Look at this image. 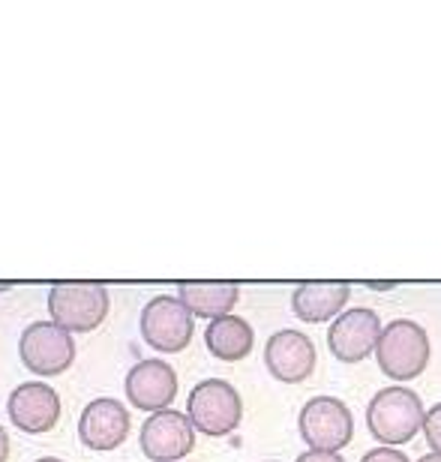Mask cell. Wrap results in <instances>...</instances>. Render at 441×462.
Instances as JSON below:
<instances>
[{"label": "cell", "instance_id": "cell-9", "mask_svg": "<svg viewBox=\"0 0 441 462\" xmlns=\"http://www.w3.org/2000/svg\"><path fill=\"white\" fill-rule=\"evenodd\" d=\"M130 411L124 402L112 400V396H96L85 405L78 418V441L87 450L96 454H108V450L121 448L126 436H130Z\"/></svg>", "mask_w": 441, "mask_h": 462}, {"label": "cell", "instance_id": "cell-25", "mask_svg": "<svg viewBox=\"0 0 441 462\" xmlns=\"http://www.w3.org/2000/svg\"><path fill=\"white\" fill-rule=\"evenodd\" d=\"M268 462H280V459H268Z\"/></svg>", "mask_w": 441, "mask_h": 462}, {"label": "cell", "instance_id": "cell-18", "mask_svg": "<svg viewBox=\"0 0 441 462\" xmlns=\"http://www.w3.org/2000/svg\"><path fill=\"white\" fill-rule=\"evenodd\" d=\"M361 462H411V459L397 448H372L361 457Z\"/></svg>", "mask_w": 441, "mask_h": 462}, {"label": "cell", "instance_id": "cell-20", "mask_svg": "<svg viewBox=\"0 0 441 462\" xmlns=\"http://www.w3.org/2000/svg\"><path fill=\"white\" fill-rule=\"evenodd\" d=\"M9 459V436H6V430L0 427V462H6Z\"/></svg>", "mask_w": 441, "mask_h": 462}, {"label": "cell", "instance_id": "cell-3", "mask_svg": "<svg viewBox=\"0 0 441 462\" xmlns=\"http://www.w3.org/2000/svg\"><path fill=\"white\" fill-rule=\"evenodd\" d=\"M433 346L427 330L411 319H397L381 330V339L375 346V360L381 373L390 382H411L427 369Z\"/></svg>", "mask_w": 441, "mask_h": 462}, {"label": "cell", "instance_id": "cell-21", "mask_svg": "<svg viewBox=\"0 0 441 462\" xmlns=\"http://www.w3.org/2000/svg\"><path fill=\"white\" fill-rule=\"evenodd\" d=\"M370 289H375V291H388V289H393V282H370Z\"/></svg>", "mask_w": 441, "mask_h": 462}, {"label": "cell", "instance_id": "cell-2", "mask_svg": "<svg viewBox=\"0 0 441 462\" xmlns=\"http://www.w3.org/2000/svg\"><path fill=\"white\" fill-rule=\"evenodd\" d=\"M187 418L196 432H205L210 439H225L241 427L243 400L237 387L225 378H205L189 391Z\"/></svg>", "mask_w": 441, "mask_h": 462}, {"label": "cell", "instance_id": "cell-15", "mask_svg": "<svg viewBox=\"0 0 441 462\" xmlns=\"http://www.w3.org/2000/svg\"><path fill=\"white\" fill-rule=\"evenodd\" d=\"M178 298L196 319H225L241 300V285L234 282H180Z\"/></svg>", "mask_w": 441, "mask_h": 462}, {"label": "cell", "instance_id": "cell-10", "mask_svg": "<svg viewBox=\"0 0 441 462\" xmlns=\"http://www.w3.org/2000/svg\"><path fill=\"white\" fill-rule=\"evenodd\" d=\"M6 414L13 427L27 436H42L51 432L60 420V396L45 382H24L18 384L6 400Z\"/></svg>", "mask_w": 441, "mask_h": 462}, {"label": "cell", "instance_id": "cell-11", "mask_svg": "<svg viewBox=\"0 0 441 462\" xmlns=\"http://www.w3.org/2000/svg\"><path fill=\"white\" fill-rule=\"evenodd\" d=\"M381 319L379 312L357 307V310H345L334 325L327 330V346L334 351L336 360L343 364H361L375 351L381 339Z\"/></svg>", "mask_w": 441, "mask_h": 462}, {"label": "cell", "instance_id": "cell-1", "mask_svg": "<svg viewBox=\"0 0 441 462\" xmlns=\"http://www.w3.org/2000/svg\"><path fill=\"white\" fill-rule=\"evenodd\" d=\"M424 402L406 384L381 387L370 400V405H366V430H370L375 441H381V448L409 445L424 430Z\"/></svg>", "mask_w": 441, "mask_h": 462}, {"label": "cell", "instance_id": "cell-12", "mask_svg": "<svg viewBox=\"0 0 441 462\" xmlns=\"http://www.w3.org/2000/svg\"><path fill=\"white\" fill-rule=\"evenodd\" d=\"M126 400H130L133 409L139 411H165L171 409L174 396H178V373L169 360L151 357V360H139L130 373H126Z\"/></svg>", "mask_w": 441, "mask_h": 462}, {"label": "cell", "instance_id": "cell-17", "mask_svg": "<svg viewBox=\"0 0 441 462\" xmlns=\"http://www.w3.org/2000/svg\"><path fill=\"white\" fill-rule=\"evenodd\" d=\"M424 436H427L429 450H433V454H441V402H436L433 409L427 411Z\"/></svg>", "mask_w": 441, "mask_h": 462}, {"label": "cell", "instance_id": "cell-19", "mask_svg": "<svg viewBox=\"0 0 441 462\" xmlns=\"http://www.w3.org/2000/svg\"><path fill=\"white\" fill-rule=\"evenodd\" d=\"M294 462H345V457L339 454H321V450H303Z\"/></svg>", "mask_w": 441, "mask_h": 462}, {"label": "cell", "instance_id": "cell-7", "mask_svg": "<svg viewBox=\"0 0 441 462\" xmlns=\"http://www.w3.org/2000/svg\"><path fill=\"white\" fill-rule=\"evenodd\" d=\"M139 328H142L144 343L153 351H160V355H178V351H183L192 343L196 316L183 307L180 298L160 294V298L147 300V307L142 310Z\"/></svg>", "mask_w": 441, "mask_h": 462}, {"label": "cell", "instance_id": "cell-6", "mask_svg": "<svg viewBox=\"0 0 441 462\" xmlns=\"http://www.w3.org/2000/svg\"><path fill=\"white\" fill-rule=\"evenodd\" d=\"M18 357L40 378L63 375L76 360V339L54 321H33L18 339Z\"/></svg>", "mask_w": 441, "mask_h": 462}, {"label": "cell", "instance_id": "cell-13", "mask_svg": "<svg viewBox=\"0 0 441 462\" xmlns=\"http://www.w3.org/2000/svg\"><path fill=\"white\" fill-rule=\"evenodd\" d=\"M264 364L268 373L282 384H303L316 373L318 351L312 339L300 330H277L264 346Z\"/></svg>", "mask_w": 441, "mask_h": 462}, {"label": "cell", "instance_id": "cell-8", "mask_svg": "<svg viewBox=\"0 0 441 462\" xmlns=\"http://www.w3.org/2000/svg\"><path fill=\"white\" fill-rule=\"evenodd\" d=\"M139 445L151 462H180L196 448V427L183 411H156L142 423Z\"/></svg>", "mask_w": 441, "mask_h": 462}, {"label": "cell", "instance_id": "cell-4", "mask_svg": "<svg viewBox=\"0 0 441 462\" xmlns=\"http://www.w3.org/2000/svg\"><path fill=\"white\" fill-rule=\"evenodd\" d=\"M112 294L99 282H54L49 289V316L69 334H90L106 321Z\"/></svg>", "mask_w": 441, "mask_h": 462}, {"label": "cell", "instance_id": "cell-16", "mask_svg": "<svg viewBox=\"0 0 441 462\" xmlns=\"http://www.w3.org/2000/svg\"><path fill=\"white\" fill-rule=\"evenodd\" d=\"M205 346L216 360L237 364V360L250 357V351L255 346L253 325L241 316H225V319L210 321L205 330Z\"/></svg>", "mask_w": 441, "mask_h": 462}, {"label": "cell", "instance_id": "cell-5", "mask_svg": "<svg viewBox=\"0 0 441 462\" xmlns=\"http://www.w3.org/2000/svg\"><path fill=\"white\" fill-rule=\"evenodd\" d=\"M298 430L309 450L339 454L354 436V414L336 396H312L298 414Z\"/></svg>", "mask_w": 441, "mask_h": 462}, {"label": "cell", "instance_id": "cell-23", "mask_svg": "<svg viewBox=\"0 0 441 462\" xmlns=\"http://www.w3.org/2000/svg\"><path fill=\"white\" fill-rule=\"evenodd\" d=\"M9 289H15V282H0V294L9 291Z\"/></svg>", "mask_w": 441, "mask_h": 462}, {"label": "cell", "instance_id": "cell-22", "mask_svg": "<svg viewBox=\"0 0 441 462\" xmlns=\"http://www.w3.org/2000/svg\"><path fill=\"white\" fill-rule=\"evenodd\" d=\"M418 462H441V454H427V457H420Z\"/></svg>", "mask_w": 441, "mask_h": 462}, {"label": "cell", "instance_id": "cell-14", "mask_svg": "<svg viewBox=\"0 0 441 462\" xmlns=\"http://www.w3.org/2000/svg\"><path fill=\"white\" fill-rule=\"evenodd\" d=\"M348 298H352L348 282H300L291 294V310L307 325H321L343 316Z\"/></svg>", "mask_w": 441, "mask_h": 462}, {"label": "cell", "instance_id": "cell-24", "mask_svg": "<svg viewBox=\"0 0 441 462\" xmlns=\"http://www.w3.org/2000/svg\"><path fill=\"white\" fill-rule=\"evenodd\" d=\"M36 462H67V459H58V457H42V459H36Z\"/></svg>", "mask_w": 441, "mask_h": 462}]
</instances>
